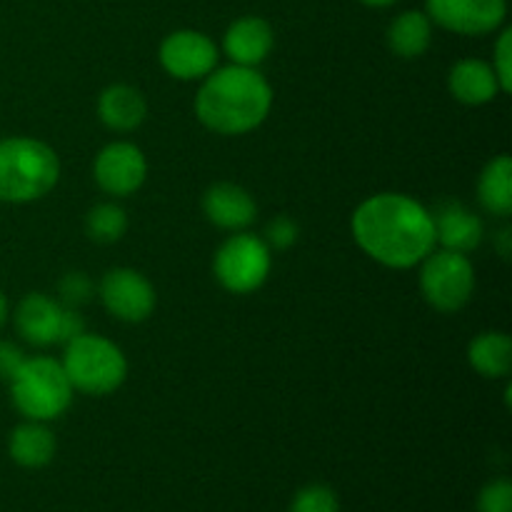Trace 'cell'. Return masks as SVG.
<instances>
[{
  "instance_id": "6da1fadb",
  "label": "cell",
  "mask_w": 512,
  "mask_h": 512,
  "mask_svg": "<svg viewBox=\"0 0 512 512\" xmlns=\"http://www.w3.org/2000/svg\"><path fill=\"white\" fill-rule=\"evenodd\" d=\"M353 238L365 253L388 268H413L435 250L433 215L400 193L365 200L353 215Z\"/></svg>"
},
{
  "instance_id": "7a4b0ae2",
  "label": "cell",
  "mask_w": 512,
  "mask_h": 512,
  "mask_svg": "<svg viewBox=\"0 0 512 512\" xmlns=\"http://www.w3.org/2000/svg\"><path fill=\"white\" fill-rule=\"evenodd\" d=\"M273 90L255 68L230 65L205 75L195 98V115L220 135H243L258 128L270 113Z\"/></svg>"
},
{
  "instance_id": "3957f363",
  "label": "cell",
  "mask_w": 512,
  "mask_h": 512,
  "mask_svg": "<svg viewBox=\"0 0 512 512\" xmlns=\"http://www.w3.org/2000/svg\"><path fill=\"white\" fill-rule=\"evenodd\" d=\"M60 163L53 148L33 138L0 140V200L30 203L55 188Z\"/></svg>"
},
{
  "instance_id": "277c9868",
  "label": "cell",
  "mask_w": 512,
  "mask_h": 512,
  "mask_svg": "<svg viewBox=\"0 0 512 512\" xmlns=\"http://www.w3.org/2000/svg\"><path fill=\"white\" fill-rule=\"evenodd\" d=\"M10 395L20 415L35 423L55 420L68 410L73 400V385L63 365L53 358H25L10 380Z\"/></svg>"
},
{
  "instance_id": "5b68a950",
  "label": "cell",
  "mask_w": 512,
  "mask_h": 512,
  "mask_svg": "<svg viewBox=\"0 0 512 512\" xmlns=\"http://www.w3.org/2000/svg\"><path fill=\"white\" fill-rule=\"evenodd\" d=\"M60 365L73 390L98 398L115 393L128 375V363L118 345L88 333L65 345V358Z\"/></svg>"
},
{
  "instance_id": "8992f818",
  "label": "cell",
  "mask_w": 512,
  "mask_h": 512,
  "mask_svg": "<svg viewBox=\"0 0 512 512\" xmlns=\"http://www.w3.org/2000/svg\"><path fill=\"white\" fill-rule=\"evenodd\" d=\"M420 290L425 300L440 313H458L468 305L475 290V270L473 263L465 258V253L455 250H438L423 260V273H420Z\"/></svg>"
},
{
  "instance_id": "52a82bcc",
  "label": "cell",
  "mask_w": 512,
  "mask_h": 512,
  "mask_svg": "<svg viewBox=\"0 0 512 512\" xmlns=\"http://www.w3.org/2000/svg\"><path fill=\"white\" fill-rule=\"evenodd\" d=\"M213 273L225 290L245 295L258 290L270 273V248L265 240L250 233L233 235L220 245Z\"/></svg>"
},
{
  "instance_id": "ba28073f",
  "label": "cell",
  "mask_w": 512,
  "mask_h": 512,
  "mask_svg": "<svg viewBox=\"0 0 512 512\" xmlns=\"http://www.w3.org/2000/svg\"><path fill=\"white\" fill-rule=\"evenodd\" d=\"M430 23L458 35H488L505 23L508 0H425Z\"/></svg>"
},
{
  "instance_id": "9c48e42d",
  "label": "cell",
  "mask_w": 512,
  "mask_h": 512,
  "mask_svg": "<svg viewBox=\"0 0 512 512\" xmlns=\"http://www.w3.org/2000/svg\"><path fill=\"white\" fill-rule=\"evenodd\" d=\"M160 65L178 80L205 78L218 65V48L198 30H175L160 45Z\"/></svg>"
},
{
  "instance_id": "30bf717a",
  "label": "cell",
  "mask_w": 512,
  "mask_h": 512,
  "mask_svg": "<svg viewBox=\"0 0 512 512\" xmlns=\"http://www.w3.org/2000/svg\"><path fill=\"white\" fill-rule=\"evenodd\" d=\"M100 298L108 313L123 323H140L155 310L153 285L133 268L108 270L100 283Z\"/></svg>"
},
{
  "instance_id": "8fae6325",
  "label": "cell",
  "mask_w": 512,
  "mask_h": 512,
  "mask_svg": "<svg viewBox=\"0 0 512 512\" xmlns=\"http://www.w3.org/2000/svg\"><path fill=\"white\" fill-rule=\"evenodd\" d=\"M148 163L138 145L133 143H110L98 153L93 165V175L100 188L108 195H133L145 183Z\"/></svg>"
},
{
  "instance_id": "7c38bea8",
  "label": "cell",
  "mask_w": 512,
  "mask_h": 512,
  "mask_svg": "<svg viewBox=\"0 0 512 512\" xmlns=\"http://www.w3.org/2000/svg\"><path fill=\"white\" fill-rule=\"evenodd\" d=\"M273 45V28L268 20L258 18V15H245V18L235 20L223 40L225 55L233 60V65H245V68H258L270 55Z\"/></svg>"
},
{
  "instance_id": "4fadbf2b",
  "label": "cell",
  "mask_w": 512,
  "mask_h": 512,
  "mask_svg": "<svg viewBox=\"0 0 512 512\" xmlns=\"http://www.w3.org/2000/svg\"><path fill=\"white\" fill-rule=\"evenodd\" d=\"M435 240L455 253H470L483 240V220L458 200H445L433 213Z\"/></svg>"
},
{
  "instance_id": "5bb4252c",
  "label": "cell",
  "mask_w": 512,
  "mask_h": 512,
  "mask_svg": "<svg viewBox=\"0 0 512 512\" xmlns=\"http://www.w3.org/2000/svg\"><path fill=\"white\" fill-rule=\"evenodd\" d=\"M203 210L213 225L223 230H243L258 215L253 195L235 183H218L208 188L203 198Z\"/></svg>"
},
{
  "instance_id": "9a60e30c",
  "label": "cell",
  "mask_w": 512,
  "mask_h": 512,
  "mask_svg": "<svg viewBox=\"0 0 512 512\" xmlns=\"http://www.w3.org/2000/svg\"><path fill=\"white\" fill-rule=\"evenodd\" d=\"M60 318H63L60 303L43 293H30L20 300L15 310V328L30 345L45 348V345L58 343Z\"/></svg>"
},
{
  "instance_id": "2e32d148",
  "label": "cell",
  "mask_w": 512,
  "mask_h": 512,
  "mask_svg": "<svg viewBox=\"0 0 512 512\" xmlns=\"http://www.w3.org/2000/svg\"><path fill=\"white\" fill-rule=\"evenodd\" d=\"M448 88L450 93H453V98L465 105H485L490 103L495 95L503 93L493 65L475 58H465L453 65L448 78Z\"/></svg>"
},
{
  "instance_id": "e0dca14e",
  "label": "cell",
  "mask_w": 512,
  "mask_h": 512,
  "mask_svg": "<svg viewBox=\"0 0 512 512\" xmlns=\"http://www.w3.org/2000/svg\"><path fill=\"white\" fill-rule=\"evenodd\" d=\"M98 115L110 130L118 133H128L135 130L148 115V103H145L143 93L130 85H110L100 93L98 100Z\"/></svg>"
},
{
  "instance_id": "ac0fdd59",
  "label": "cell",
  "mask_w": 512,
  "mask_h": 512,
  "mask_svg": "<svg viewBox=\"0 0 512 512\" xmlns=\"http://www.w3.org/2000/svg\"><path fill=\"white\" fill-rule=\"evenodd\" d=\"M8 453L20 468H45L55 455V438L45 425L30 420V423L18 425V428L10 433Z\"/></svg>"
},
{
  "instance_id": "d6986e66",
  "label": "cell",
  "mask_w": 512,
  "mask_h": 512,
  "mask_svg": "<svg viewBox=\"0 0 512 512\" xmlns=\"http://www.w3.org/2000/svg\"><path fill=\"white\" fill-rule=\"evenodd\" d=\"M433 40V23L420 10H405L390 23L388 45L395 55L405 60L420 58Z\"/></svg>"
},
{
  "instance_id": "ffe728a7",
  "label": "cell",
  "mask_w": 512,
  "mask_h": 512,
  "mask_svg": "<svg viewBox=\"0 0 512 512\" xmlns=\"http://www.w3.org/2000/svg\"><path fill=\"white\" fill-rule=\"evenodd\" d=\"M478 198L488 213L508 218L512 213V160L510 155L490 160L478 183Z\"/></svg>"
},
{
  "instance_id": "44dd1931",
  "label": "cell",
  "mask_w": 512,
  "mask_h": 512,
  "mask_svg": "<svg viewBox=\"0 0 512 512\" xmlns=\"http://www.w3.org/2000/svg\"><path fill=\"white\" fill-rule=\"evenodd\" d=\"M468 360L483 378H508L512 368V340L505 333H480L470 343Z\"/></svg>"
},
{
  "instance_id": "7402d4cb",
  "label": "cell",
  "mask_w": 512,
  "mask_h": 512,
  "mask_svg": "<svg viewBox=\"0 0 512 512\" xmlns=\"http://www.w3.org/2000/svg\"><path fill=\"white\" fill-rule=\"evenodd\" d=\"M85 230L95 243H118L128 230V215L120 205L100 203L85 218Z\"/></svg>"
},
{
  "instance_id": "603a6c76",
  "label": "cell",
  "mask_w": 512,
  "mask_h": 512,
  "mask_svg": "<svg viewBox=\"0 0 512 512\" xmlns=\"http://www.w3.org/2000/svg\"><path fill=\"white\" fill-rule=\"evenodd\" d=\"M290 512H340L338 495L325 485H308L295 495Z\"/></svg>"
},
{
  "instance_id": "cb8c5ba5",
  "label": "cell",
  "mask_w": 512,
  "mask_h": 512,
  "mask_svg": "<svg viewBox=\"0 0 512 512\" xmlns=\"http://www.w3.org/2000/svg\"><path fill=\"white\" fill-rule=\"evenodd\" d=\"M478 512H512V483L500 478L480 490Z\"/></svg>"
},
{
  "instance_id": "d4e9b609",
  "label": "cell",
  "mask_w": 512,
  "mask_h": 512,
  "mask_svg": "<svg viewBox=\"0 0 512 512\" xmlns=\"http://www.w3.org/2000/svg\"><path fill=\"white\" fill-rule=\"evenodd\" d=\"M60 300H63L68 308H78V305H85L90 298H93V283L85 273H68L58 285Z\"/></svg>"
},
{
  "instance_id": "484cf974",
  "label": "cell",
  "mask_w": 512,
  "mask_h": 512,
  "mask_svg": "<svg viewBox=\"0 0 512 512\" xmlns=\"http://www.w3.org/2000/svg\"><path fill=\"white\" fill-rule=\"evenodd\" d=\"M493 70L498 75V83L503 93H510L512 90V30L505 28L500 33L498 45H495V60Z\"/></svg>"
},
{
  "instance_id": "4316f807",
  "label": "cell",
  "mask_w": 512,
  "mask_h": 512,
  "mask_svg": "<svg viewBox=\"0 0 512 512\" xmlns=\"http://www.w3.org/2000/svg\"><path fill=\"white\" fill-rule=\"evenodd\" d=\"M265 235H268V248L273 245V248L285 250L298 240V223H295L293 218H288V215H278V218L268 225Z\"/></svg>"
},
{
  "instance_id": "83f0119b",
  "label": "cell",
  "mask_w": 512,
  "mask_h": 512,
  "mask_svg": "<svg viewBox=\"0 0 512 512\" xmlns=\"http://www.w3.org/2000/svg\"><path fill=\"white\" fill-rule=\"evenodd\" d=\"M25 363V355L23 350L18 348V345L13 343H0V380H5V383H10L13 380V375L18 373L20 365Z\"/></svg>"
},
{
  "instance_id": "f1b7e54d",
  "label": "cell",
  "mask_w": 512,
  "mask_h": 512,
  "mask_svg": "<svg viewBox=\"0 0 512 512\" xmlns=\"http://www.w3.org/2000/svg\"><path fill=\"white\" fill-rule=\"evenodd\" d=\"M85 333V323L73 308L63 310V318H60V333H58V343L68 345L70 340L80 338Z\"/></svg>"
},
{
  "instance_id": "f546056e",
  "label": "cell",
  "mask_w": 512,
  "mask_h": 512,
  "mask_svg": "<svg viewBox=\"0 0 512 512\" xmlns=\"http://www.w3.org/2000/svg\"><path fill=\"white\" fill-rule=\"evenodd\" d=\"M510 238H512V230L510 228H503L500 230V235H498V250H500V255H503L505 260L510 258V253H512V248H510Z\"/></svg>"
},
{
  "instance_id": "4dcf8cb0",
  "label": "cell",
  "mask_w": 512,
  "mask_h": 512,
  "mask_svg": "<svg viewBox=\"0 0 512 512\" xmlns=\"http://www.w3.org/2000/svg\"><path fill=\"white\" fill-rule=\"evenodd\" d=\"M360 3L370 5V8H388V5H395L398 0H360Z\"/></svg>"
},
{
  "instance_id": "1f68e13d",
  "label": "cell",
  "mask_w": 512,
  "mask_h": 512,
  "mask_svg": "<svg viewBox=\"0 0 512 512\" xmlns=\"http://www.w3.org/2000/svg\"><path fill=\"white\" fill-rule=\"evenodd\" d=\"M5 320H8V300H5V295L0 293V328L5 325Z\"/></svg>"
}]
</instances>
